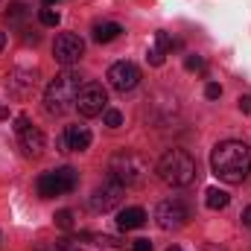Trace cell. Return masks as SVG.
<instances>
[{
    "label": "cell",
    "mask_w": 251,
    "mask_h": 251,
    "mask_svg": "<svg viewBox=\"0 0 251 251\" xmlns=\"http://www.w3.org/2000/svg\"><path fill=\"white\" fill-rule=\"evenodd\" d=\"M210 170L225 184H243L251 173V146L243 140H222L210 152Z\"/></svg>",
    "instance_id": "obj_1"
},
{
    "label": "cell",
    "mask_w": 251,
    "mask_h": 251,
    "mask_svg": "<svg viewBox=\"0 0 251 251\" xmlns=\"http://www.w3.org/2000/svg\"><path fill=\"white\" fill-rule=\"evenodd\" d=\"M82 88V76L73 70H64L56 79H50L47 91H44V111L50 117H62L70 108H76V94Z\"/></svg>",
    "instance_id": "obj_2"
},
{
    "label": "cell",
    "mask_w": 251,
    "mask_h": 251,
    "mask_svg": "<svg viewBox=\"0 0 251 251\" xmlns=\"http://www.w3.org/2000/svg\"><path fill=\"white\" fill-rule=\"evenodd\" d=\"M155 173H158V178L164 181V184H170V187H187L196 181V161H193V155L184 152V149H167L161 158H158V164H155Z\"/></svg>",
    "instance_id": "obj_3"
},
{
    "label": "cell",
    "mask_w": 251,
    "mask_h": 251,
    "mask_svg": "<svg viewBox=\"0 0 251 251\" xmlns=\"http://www.w3.org/2000/svg\"><path fill=\"white\" fill-rule=\"evenodd\" d=\"M146 176H149V161L143 155H137V152L123 149V152H114L108 158V178L117 181V184H123V187L140 184Z\"/></svg>",
    "instance_id": "obj_4"
},
{
    "label": "cell",
    "mask_w": 251,
    "mask_h": 251,
    "mask_svg": "<svg viewBox=\"0 0 251 251\" xmlns=\"http://www.w3.org/2000/svg\"><path fill=\"white\" fill-rule=\"evenodd\" d=\"M105 108H108V94H105V88H102L100 82H85V85L79 88V94H76V111L91 120V117H100Z\"/></svg>",
    "instance_id": "obj_5"
},
{
    "label": "cell",
    "mask_w": 251,
    "mask_h": 251,
    "mask_svg": "<svg viewBox=\"0 0 251 251\" xmlns=\"http://www.w3.org/2000/svg\"><path fill=\"white\" fill-rule=\"evenodd\" d=\"M187 219H190V207L181 199H164L155 207V222L164 231H178V228L187 225Z\"/></svg>",
    "instance_id": "obj_6"
},
{
    "label": "cell",
    "mask_w": 251,
    "mask_h": 251,
    "mask_svg": "<svg viewBox=\"0 0 251 251\" xmlns=\"http://www.w3.org/2000/svg\"><path fill=\"white\" fill-rule=\"evenodd\" d=\"M120 201H123V184H117L111 178L88 196V207L94 213H111L114 207H120Z\"/></svg>",
    "instance_id": "obj_7"
},
{
    "label": "cell",
    "mask_w": 251,
    "mask_h": 251,
    "mask_svg": "<svg viewBox=\"0 0 251 251\" xmlns=\"http://www.w3.org/2000/svg\"><path fill=\"white\" fill-rule=\"evenodd\" d=\"M85 56V41L76 35V32H62L53 44V59L62 64V67H73Z\"/></svg>",
    "instance_id": "obj_8"
},
{
    "label": "cell",
    "mask_w": 251,
    "mask_h": 251,
    "mask_svg": "<svg viewBox=\"0 0 251 251\" xmlns=\"http://www.w3.org/2000/svg\"><path fill=\"white\" fill-rule=\"evenodd\" d=\"M108 85L114 88V91H131V88H137V82H140V70H137V64L134 62H114L108 67Z\"/></svg>",
    "instance_id": "obj_9"
},
{
    "label": "cell",
    "mask_w": 251,
    "mask_h": 251,
    "mask_svg": "<svg viewBox=\"0 0 251 251\" xmlns=\"http://www.w3.org/2000/svg\"><path fill=\"white\" fill-rule=\"evenodd\" d=\"M91 140H94V134L88 126H67L64 134L59 137V149L62 152H85L91 146Z\"/></svg>",
    "instance_id": "obj_10"
},
{
    "label": "cell",
    "mask_w": 251,
    "mask_h": 251,
    "mask_svg": "<svg viewBox=\"0 0 251 251\" xmlns=\"http://www.w3.org/2000/svg\"><path fill=\"white\" fill-rule=\"evenodd\" d=\"M35 70H26V67H15L12 73H9V91L12 94H18V97H24V94H29L32 88H35Z\"/></svg>",
    "instance_id": "obj_11"
},
{
    "label": "cell",
    "mask_w": 251,
    "mask_h": 251,
    "mask_svg": "<svg viewBox=\"0 0 251 251\" xmlns=\"http://www.w3.org/2000/svg\"><path fill=\"white\" fill-rule=\"evenodd\" d=\"M21 149H24V155L26 158H38L41 152H44V134H41V128H35V126H29V128H24L21 134Z\"/></svg>",
    "instance_id": "obj_12"
},
{
    "label": "cell",
    "mask_w": 251,
    "mask_h": 251,
    "mask_svg": "<svg viewBox=\"0 0 251 251\" xmlns=\"http://www.w3.org/2000/svg\"><path fill=\"white\" fill-rule=\"evenodd\" d=\"M35 187H38V196H41V199H56V196L67 193L56 170H53V173H41V176H38V184H35Z\"/></svg>",
    "instance_id": "obj_13"
},
{
    "label": "cell",
    "mask_w": 251,
    "mask_h": 251,
    "mask_svg": "<svg viewBox=\"0 0 251 251\" xmlns=\"http://www.w3.org/2000/svg\"><path fill=\"white\" fill-rule=\"evenodd\" d=\"M143 222H146V210H143V207H123V210L117 213L120 231H134V228H140Z\"/></svg>",
    "instance_id": "obj_14"
},
{
    "label": "cell",
    "mask_w": 251,
    "mask_h": 251,
    "mask_svg": "<svg viewBox=\"0 0 251 251\" xmlns=\"http://www.w3.org/2000/svg\"><path fill=\"white\" fill-rule=\"evenodd\" d=\"M120 32H123V26L114 24V21H108V24H97V26H94V41H97V44H108V41L120 38Z\"/></svg>",
    "instance_id": "obj_15"
},
{
    "label": "cell",
    "mask_w": 251,
    "mask_h": 251,
    "mask_svg": "<svg viewBox=\"0 0 251 251\" xmlns=\"http://www.w3.org/2000/svg\"><path fill=\"white\" fill-rule=\"evenodd\" d=\"M26 15H29V9H26L24 0H12L9 9H6V21H9V26H24Z\"/></svg>",
    "instance_id": "obj_16"
},
{
    "label": "cell",
    "mask_w": 251,
    "mask_h": 251,
    "mask_svg": "<svg viewBox=\"0 0 251 251\" xmlns=\"http://www.w3.org/2000/svg\"><path fill=\"white\" fill-rule=\"evenodd\" d=\"M82 240H94V246H100V249H105V251H123L126 249L123 240L108 237V234H82Z\"/></svg>",
    "instance_id": "obj_17"
},
{
    "label": "cell",
    "mask_w": 251,
    "mask_h": 251,
    "mask_svg": "<svg viewBox=\"0 0 251 251\" xmlns=\"http://www.w3.org/2000/svg\"><path fill=\"white\" fill-rule=\"evenodd\" d=\"M228 201H231V196L219 187H210L204 193V204H207L210 210H222V207H228Z\"/></svg>",
    "instance_id": "obj_18"
},
{
    "label": "cell",
    "mask_w": 251,
    "mask_h": 251,
    "mask_svg": "<svg viewBox=\"0 0 251 251\" xmlns=\"http://www.w3.org/2000/svg\"><path fill=\"white\" fill-rule=\"evenodd\" d=\"M56 173H59V178H62V184H64L67 193L79 187V176H76V170H73V167H62V170H56Z\"/></svg>",
    "instance_id": "obj_19"
},
{
    "label": "cell",
    "mask_w": 251,
    "mask_h": 251,
    "mask_svg": "<svg viewBox=\"0 0 251 251\" xmlns=\"http://www.w3.org/2000/svg\"><path fill=\"white\" fill-rule=\"evenodd\" d=\"M155 47L167 53V50H176V47H181V41H176L170 32H155Z\"/></svg>",
    "instance_id": "obj_20"
},
{
    "label": "cell",
    "mask_w": 251,
    "mask_h": 251,
    "mask_svg": "<svg viewBox=\"0 0 251 251\" xmlns=\"http://www.w3.org/2000/svg\"><path fill=\"white\" fill-rule=\"evenodd\" d=\"M38 18H41V24H44V26H59V21H62L59 9H53V6H44V9L38 12Z\"/></svg>",
    "instance_id": "obj_21"
},
{
    "label": "cell",
    "mask_w": 251,
    "mask_h": 251,
    "mask_svg": "<svg viewBox=\"0 0 251 251\" xmlns=\"http://www.w3.org/2000/svg\"><path fill=\"white\" fill-rule=\"evenodd\" d=\"M102 120H105L108 128H120V126H123V114H120L117 108H105V111H102Z\"/></svg>",
    "instance_id": "obj_22"
},
{
    "label": "cell",
    "mask_w": 251,
    "mask_h": 251,
    "mask_svg": "<svg viewBox=\"0 0 251 251\" xmlns=\"http://www.w3.org/2000/svg\"><path fill=\"white\" fill-rule=\"evenodd\" d=\"M56 225H59L62 231H73V228H76L73 213H70V210H59V213H56Z\"/></svg>",
    "instance_id": "obj_23"
},
{
    "label": "cell",
    "mask_w": 251,
    "mask_h": 251,
    "mask_svg": "<svg viewBox=\"0 0 251 251\" xmlns=\"http://www.w3.org/2000/svg\"><path fill=\"white\" fill-rule=\"evenodd\" d=\"M164 56H167L164 50H158V47H152V50L146 53V62H149V64H155V67H161V64H164Z\"/></svg>",
    "instance_id": "obj_24"
},
{
    "label": "cell",
    "mask_w": 251,
    "mask_h": 251,
    "mask_svg": "<svg viewBox=\"0 0 251 251\" xmlns=\"http://www.w3.org/2000/svg\"><path fill=\"white\" fill-rule=\"evenodd\" d=\"M184 67H187L190 73H193V70H204V59H201V56H187V59H184Z\"/></svg>",
    "instance_id": "obj_25"
},
{
    "label": "cell",
    "mask_w": 251,
    "mask_h": 251,
    "mask_svg": "<svg viewBox=\"0 0 251 251\" xmlns=\"http://www.w3.org/2000/svg\"><path fill=\"white\" fill-rule=\"evenodd\" d=\"M204 97H207V100H219V97H222V85H219V82H210V85L204 88Z\"/></svg>",
    "instance_id": "obj_26"
},
{
    "label": "cell",
    "mask_w": 251,
    "mask_h": 251,
    "mask_svg": "<svg viewBox=\"0 0 251 251\" xmlns=\"http://www.w3.org/2000/svg\"><path fill=\"white\" fill-rule=\"evenodd\" d=\"M29 117H26V114H21V117H15V131H18V134H21V131H24V128H29Z\"/></svg>",
    "instance_id": "obj_27"
},
{
    "label": "cell",
    "mask_w": 251,
    "mask_h": 251,
    "mask_svg": "<svg viewBox=\"0 0 251 251\" xmlns=\"http://www.w3.org/2000/svg\"><path fill=\"white\" fill-rule=\"evenodd\" d=\"M237 105H240V111H243V114H251V97H249V94H246V97H240V100H237Z\"/></svg>",
    "instance_id": "obj_28"
},
{
    "label": "cell",
    "mask_w": 251,
    "mask_h": 251,
    "mask_svg": "<svg viewBox=\"0 0 251 251\" xmlns=\"http://www.w3.org/2000/svg\"><path fill=\"white\" fill-rule=\"evenodd\" d=\"M131 251H152V243L149 240H134L131 243Z\"/></svg>",
    "instance_id": "obj_29"
},
{
    "label": "cell",
    "mask_w": 251,
    "mask_h": 251,
    "mask_svg": "<svg viewBox=\"0 0 251 251\" xmlns=\"http://www.w3.org/2000/svg\"><path fill=\"white\" fill-rule=\"evenodd\" d=\"M24 32H26V35H24L26 44H38V35H35V32H29V29H24Z\"/></svg>",
    "instance_id": "obj_30"
},
{
    "label": "cell",
    "mask_w": 251,
    "mask_h": 251,
    "mask_svg": "<svg viewBox=\"0 0 251 251\" xmlns=\"http://www.w3.org/2000/svg\"><path fill=\"white\" fill-rule=\"evenodd\" d=\"M243 225H246V228H251V204L243 210Z\"/></svg>",
    "instance_id": "obj_31"
},
{
    "label": "cell",
    "mask_w": 251,
    "mask_h": 251,
    "mask_svg": "<svg viewBox=\"0 0 251 251\" xmlns=\"http://www.w3.org/2000/svg\"><path fill=\"white\" fill-rule=\"evenodd\" d=\"M35 251H62V246H44V243H38Z\"/></svg>",
    "instance_id": "obj_32"
},
{
    "label": "cell",
    "mask_w": 251,
    "mask_h": 251,
    "mask_svg": "<svg viewBox=\"0 0 251 251\" xmlns=\"http://www.w3.org/2000/svg\"><path fill=\"white\" fill-rule=\"evenodd\" d=\"M0 120H9V105L6 102H0Z\"/></svg>",
    "instance_id": "obj_33"
},
{
    "label": "cell",
    "mask_w": 251,
    "mask_h": 251,
    "mask_svg": "<svg viewBox=\"0 0 251 251\" xmlns=\"http://www.w3.org/2000/svg\"><path fill=\"white\" fill-rule=\"evenodd\" d=\"M6 47V32H0V50Z\"/></svg>",
    "instance_id": "obj_34"
},
{
    "label": "cell",
    "mask_w": 251,
    "mask_h": 251,
    "mask_svg": "<svg viewBox=\"0 0 251 251\" xmlns=\"http://www.w3.org/2000/svg\"><path fill=\"white\" fill-rule=\"evenodd\" d=\"M56 3H59V0H44V6H56Z\"/></svg>",
    "instance_id": "obj_35"
},
{
    "label": "cell",
    "mask_w": 251,
    "mask_h": 251,
    "mask_svg": "<svg viewBox=\"0 0 251 251\" xmlns=\"http://www.w3.org/2000/svg\"><path fill=\"white\" fill-rule=\"evenodd\" d=\"M167 251H181V249H178V246H170V249H167Z\"/></svg>",
    "instance_id": "obj_36"
}]
</instances>
